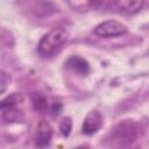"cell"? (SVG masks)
<instances>
[{
	"instance_id": "6da1fadb",
	"label": "cell",
	"mask_w": 149,
	"mask_h": 149,
	"mask_svg": "<svg viewBox=\"0 0 149 149\" xmlns=\"http://www.w3.org/2000/svg\"><path fill=\"white\" fill-rule=\"evenodd\" d=\"M68 38H69V33L65 28L62 27L54 28L40 40L37 45V51L43 57L54 56L56 52H58V50L68 41Z\"/></svg>"
},
{
	"instance_id": "7a4b0ae2",
	"label": "cell",
	"mask_w": 149,
	"mask_h": 149,
	"mask_svg": "<svg viewBox=\"0 0 149 149\" xmlns=\"http://www.w3.org/2000/svg\"><path fill=\"white\" fill-rule=\"evenodd\" d=\"M112 140L118 142L119 144H128L132 143L137 136V127L134 122L129 120H125L118 123L113 129H111Z\"/></svg>"
},
{
	"instance_id": "3957f363",
	"label": "cell",
	"mask_w": 149,
	"mask_h": 149,
	"mask_svg": "<svg viewBox=\"0 0 149 149\" xmlns=\"http://www.w3.org/2000/svg\"><path fill=\"white\" fill-rule=\"evenodd\" d=\"M127 27L115 20H108L94 28V34L100 37H116L127 33Z\"/></svg>"
},
{
	"instance_id": "277c9868",
	"label": "cell",
	"mask_w": 149,
	"mask_h": 149,
	"mask_svg": "<svg viewBox=\"0 0 149 149\" xmlns=\"http://www.w3.org/2000/svg\"><path fill=\"white\" fill-rule=\"evenodd\" d=\"M52 137V128L49 122L42 120L36 129V136H35V144L40 148H45L50 144Z\"/></svg>"
},
{
	"instance_id": "5b68a950",
	"label": "cell",
	"mask_w": 149,
	"mask_h": 149,
	"mask_svg": "<svg viewBox=\"0 0 149 149\" xmlns=\"http://www.w3.org/2000/svg\"><path fill=\"white\" fill-rule=\"evenodd\" d=\"M102 125V116L98 111H91L83 122V133L86 135H92L97 133Z\"/></svg>"
},
{
	"instance_id": "8992f818",
	"label": "cell",
	"mask_w": 149,
	"mask_h": 149,
	"mask_svg": "<svg viewBox=\"0 0 149 149\" xmlns=\"http://www.w3.org/2000/svg\"><path fill=\"white\" fill-rule=\"evenodd\" d=\"M66 68L70 69L71 71L80 74V76H86L90 72V64L86 59L79 57V56H71L68 58L65 63Z\"/></svg>"
},
{
	"instance_id": "52a82bcc",
	"label": "cell",
	"mask_w": 149,
	"mask_h": 149,
	"mask_svg": "<svg viewBox=\"0 0 149 149\" xmlns=\"http://www.w3.org/2000/svg\"><path fill=\"white\" fill-rule=\"evenodd\" d=\"M115 8L122 13L134 14L137 13L144 5V0H113Z\"/></svg>"
},
{
	"instance_id": "ba28073f",
	"label": "cell",
	"mask_w": 149,
	"mask_h": 149,
	"mask_svg": "<svg viewBox=\"0 0 149 149\" xmlns=\"http://www.w3.org/2000/svg\"><path fill=\"white\" fill-rule=\"evenodd\" d=\"M1 111V118L5 122H13V121H19L22 118L21 112L17 109V106H12V107H0Z\"/></svg>"
},
{
	"instance_id": "9c48e42d",
	"label": "cell",
	"mask_w": 149,
	"mask_h": 149,
	"mask_svg": "<svg viewBox=\"0 0 149 149\" xmlns=\"http://www.w3.org/2000/svg\"><path fill=\"white\" fill-rule=\"evenodd\" d=\"M31 105L35 111L37 112H44L48 108V99L47 97L41 92H34L30 95Z\"/></svg>"
},
{
	"instance_id": "30bf717a",
	"label": "cell",
	"mask_w": 149,
	"mask_h": 149,
	"mask_svg": "<svg viewBox=\"0 0 149 149\" xmlns=\"http://www.w3.org/2000/svg\"><path fill=\"white\" fill-rule=\"evenodd\" d=\"M22 101V95L20 93H12L9 95H7L2 101L0 107H12V106H17L20 102Z\"/></svg>"
},
{
	"instance_id": "8fae6325",
	"label": "cell",
	"mask_w": 149,
	"mask_h": 149,
	"mask_svg": "<svg viewBox=\"0 0 149 149\" xmlns=\"http://www.w3.org/2000/svg\"><path fill=\"white\" fill-rule=\"evenodd\" d=\"M72 129V121L69 116L63 118L62 121L59 122V130L64 136H69Z\"/></svg>"
},
{
	"instance_id": "7c38bea8",
	"label": "cell",
	"mask_w": 149,
	"mask_h": 149,
	"mask_svg": "<svg viewBox=\"0 0 149 149\" xmlns=\"http://www.w3.org/2000/svg\"><path fill=\"white\" fill-rule=\"evenodd\" d=\"M63 109V104L58 100H54L51 104H50V113L54 115V116H57L59 115V113L62 112Z\"/></svg>"
},
{
	"instance_id": "4fadbf2b",
	"label": "cell",
	"mask_w": 149,
	"mask_h": 149,
	"mask_svg": "<svg viewBox=\"0 0 149 149\" xmlns=\"http://www.w3.org/2000/svg\"><path fill=\"white\" fill-rule=\"evenodd\" d=\"M8 81H9V77L7 76L6 72L2 71V72H1V92H5Z\"/></svg>"
}]
</instances>
